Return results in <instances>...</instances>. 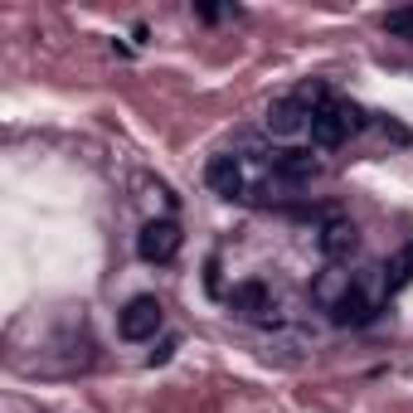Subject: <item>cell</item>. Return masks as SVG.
I'll return each instance as SVG.
<instances>
[{"label":"cell","instance_id":"cell-3","mask_svg":"<svg viewBox=\"0 0 413 413\" xmlns=\"http://www.w3.org/2000/svg\"><path fill=\"white\" fill-rule=\"evenodd\" d=\"M161 326H166V307H161L151 292L131 297L126 307L117 311V335H122V340H131V345L156 340V335H161Z\"/></svg>","mask_w":413,"mask_h":413},{"label":"cell","instance_id":"cell-1","mask_svg":"<svg viewBox=\"0 0 413 413\" xmlns=\"http://www.w3.org/2000/svg\"><path fill=\"white\" fill-rule=\"evenodd\" d=\"M311 302L331 316V326H370L379 316V292L370 287L365 273H345V268H326L316 282H311Z\"/></svg>","mask_w":413,"mask_h":413},{"label":"cell","instance_id":"cell-8","mask_svg":"<svg viewBox=\"0 0 413 413\" xmlns=\"http://www.w3.org/2000/svg\"><path fill=\"white\" fill-rule=\"evenodd\" d=\"M409 282H413V243L394 263H384V292H399V287H409Z\"/></svg>","mask_w":413,"mask_h":413},{"label":"cell","instance_id":"cell-2","mask_svg":"<svg viewBox=\"0 0 413 413\" xmlns=\"http://www.w3.org/2000/svg\"><path fill=\"white\" fill-rule=\"evenodd\" d=\"M360 126H365V112H360V107H355V103H340L331 88H321V98H316V107H311L307 141L316 146V151H335V146H345Z\"/></svg>","mask_w":413,"mask_h":413},{"label":"cell","instance_id":"cell-4","mask_svg":"<svg viewBox=\"0 0 413 413\" xmlns=\"http://www.w3.org/2000/svg\"><path fill=\"white\" fill-rule=\"evenodd\" d=\"M205 180H209V190H214L219 200H229V205H248V171H243V156H238V151H219V156H209Z\"/></svg>","mask_w":413,"mask_h":413},{"label":"cell","instance_id":"cell-9","mask_svg":"<svg viewBox=\"0 0 413 413\" xmlns=\"http://www.w3.org/2000/svg\"><path fill=\"white\" fill-rule=\"evenodd\" d=\"M384 34H394V39H413V5L384 15Z\"/></svg>","mask_w":413,"mask_h":413},{"label":"cell","instance_id":"cell-5","mask_svg":"<svg viewBox=\"0 0 413 413\" xmlns=\"http://www.w3.org/2000/svg\"><path fill=\"white\" fill-rule=\"evenodd\" d=\"M224 302H229L233 316H243V321H258V326L277 321V297H273V287H268L263 277H243V282H233Z\"/></svg>","mask_w":413,"mask_h":413},{"label":"cell","instance_id":"cell-6","mask_svg":"<svg viewBox=\"0 0 413 413\" xmlns=\"http://www.w3.org/2000/svg\"><path fill=\"white\" fill-rule=\"evenodd\" d=\"M180 243H185V233H180L175 219H151V224H141V233H136L141 263H156V268H166V263L180 253Z\"/></svg>","mask_w":413,"mask_h":413},{"label":"cell","instance_id":"cell-7","mask_svg":"<svg viewBox=\"0 0 413 413\" xmlns=\"http://www.w3.org/2000/svg\"><path fill=\"white\" fill-rule=\"evenodd\" d=\"M316 248H321V258H326L331 268H340V263H350V253L360 248V229H355L350 219H326L321 233H316Z\"/></svg>","mask_w":413,"mask_h":413}]
</instances>
